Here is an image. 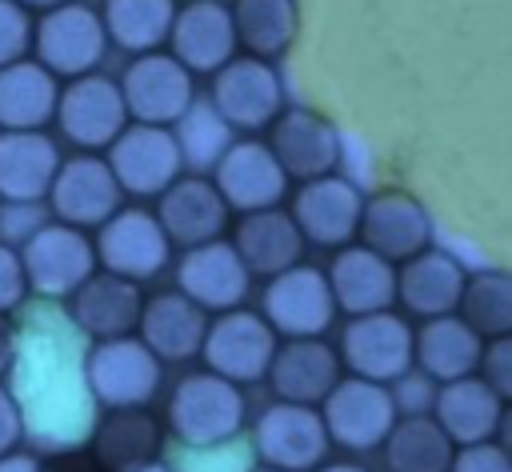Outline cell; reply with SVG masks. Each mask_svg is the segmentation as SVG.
<instances>
[{
	"label": "cell",
	"mask_w": 512,
	"mask_h": 472,
	"mask_svg": "<svg viewBox=\"0 0 512 472\" xmlns=\"http://www.w3.org/2000/svg\"><path fill=\"white\" fill-rule=\"evenodd\" d=\"M248 424V396L240 384L200 368L172 384L164 404V432L188 452L228 448Z\"/></svg>",
	"instance_id": "cell-1"
},
{
	"label": "cell",
	"mask_w": 512,
	"mask_h": 472,
	"mask_svg": "<svg viewBox=\"0 0 512 472\" xmlns=\"http://www.w3.org/2000/svg\"><path fill=\"white\" fill-rule=\"evenodd\" d=\"M40 68H48L60 84L100 72L108 56V36L100 24V12L84 0H68L60 8H48L32 20V52Z\"/></svg>",
	"instance_id": "cell-2"
},
{
	"label": "cell",
	"mask_w": 512,
	"mask_h": 472,
	"mask_svg": "<svg viewBox=\"0 0 512 472\" xmlns=\"http://www.w3.org/2000/svg\"><path fill=\"white\" fill-rule=\"evenodd\" d=\"M16 252H20L28 292L44 296V300H68L96 272L92 232H80V228L60 224V220L36 224L16 244Z\"/></svg>",
	"instance_id": "cell-3"
},
{
	"label": "cell",
	"mask_w": 512,
	"mask_h": 472,
	"mask_svg": "<svg viewBox=\"0 0 512 472\" xmlns=\"http://www.w3.org/2000/svg\"><path fill=\"white\" fill-rule=\"evenodd\" d=\"M212 112L240 136H260L284 108V80L272 60L232 56L208 76Z\"/></svg>",
	"instance_id": "cell-4"
},
{
	"label": "cell",
	"mask_w": 512,
	"mask_h": 472,
	"mask_svg": "<svg viewBox=\"0 0 512 472\" xmlns=\"http://www.w3.org/2000/svg\"><path fill=\"white\" fill-rule=\"evenodd\" d=\"M412 320L404 312H368V316H348L340 328V340L332 344L340 356L344 376H360L372 384H396L412 372Z\"/></svg>",
	"instance_id": "cell-5"
},
{
	"label": "cell",
	"mask_w": 512,
	"mask_h": 472,
	"mask_svg": "<svg viewBox=\"0 0 512 472\" xmlns=\"http://www.w3.org/2000/svg\"><path fill=\"white\" fill-rule=\"evenodd\" d=\"M84 384L92 400L108 408H148L160 396L164 364L132 336L116 340H92L84 352Z\"/></svg>",
	"instance_id": "cell-6"
},
{
	"label": "cell",
	"mask_w": 512,
	"mask_h": 472,
	"mask_svg": "<svg viewBox=\"0 0 512 472\" xmlns=\"http://www.w3.org/2000/svg\"><path fill=\"white\" fill-rule=\"evenodd\" d=\"M328 444H336L348 456H364L376 452L388 436V428L400 416L396 392L388 384H372L360 376H340L336 388L316 404Z\"/></svg>",
	"instance_id": "cell-7"
},
{
	"label": "cell",
	"mask_w": 512,
	"mask_h": 472,
	"mask_svg": "<svg viewBox=\"0 0 512 472\" xmlns=\"http://www.w3.org/2000/svg\"><path fill=\"white\" fill-rule=\"evenodd\" d=\"M260 316L276 332V340H312L336 324V304L328 292V276L316 264H292L268 276L260 292Z\"/></svg>",
	"instance_id": "cell-8"
},
{
	"label": "cell",
	"mask_w": 512,
	"mask_h": 472,
	"mask_svg": "<svg viewBox=\"0 0 512 472\" xmlns=\"http://www.w3.org/2000/svg\"><path fill=\"white\" fill-rule=\"evenodd\" d=\"M96 248V268L124 276L132 284L156 280L168 264H172V244L164 236V228L156 224L152 208L140 204H120L92 236Z\"/></svg>",
	"instance_id": "cell-9"
},
{
	"label": "cell",
	"mask_w": 512,
	"mask_h": 472,
	"mask_svg": "<svg viewBox=\"0 0 512 472\" xmlns=\"http://www.w3.org/2000/svg\"><path fill=\"white\" fill-rule=\"evenodd\" d=\"M116 88L128 120L156 124V128H172L196 100V76L180 60H172L164 48L132 56L116 76Z\"/></svg>",
	"instance_id": "cell-10"
},
{
	"label": "cell",
	"mask_w": 512,
	"mask_h": 472,
	"mask_svg": "<svg viewBox=\"0 0 512 472\" xmlns=\"http://www.w3.org/2000/svg\"><path fill=\"white\" fill-rule=\"evenodd\" d=\"M52 124L64 136V144H72L76 152H104L128 124L116 80L104 72L64 80L60 96H56Z\"/></svg>",
	"instance_id": "cell-11"
},
{
	"label": "cell",
	"mask_w": 512,
	"mask_h": 472,
	"mask_svg": "<svg viewBox=\"0 0 512 472\" xmlns=\"http://www.w3.org/2000/svg\"><path fill=\"white\" fill-rule=\"evenodd\" d=\"M276 344H280L276 332L264 324V316L256 308H232V312L208 316L200 360L208 372L244 388V384L264 380Z\"/></svg>",
	"instance_id": "cell-12"
},
{
	"label": "cell",
	"mask_w": 512,
	"mask_h": 472,
	"mask_svg": "<svg viewBox=\"0 0 512 472\" xmlns=\"http://www.w3.org/2000/svg\"><path fill=\"white\" fill-rule=\"evenodd\" d=\"M328 432L316 408L272 400L252 424V452L264 468L316 472L328 460Z\"/></svg>",
	"instance_id": "cell-13"
},
{
	"label": "cell",
	"mask_w": 512,
	"mask_h": 472,
	"mask_svg": "<svg viewBox=\"0 0 512 472\" xmlns=\"http://www.w3.org/2000/svg\"><path fill=\"white\" fill-rule=\"evenodd\" d=\"M104 164L124 196L156 200L176 176H184L180 148L172 140V128L156 124H124V132L104 148Z\"/></svg>",
	"instance_id": "cell-14"
},
{
	"label": "cell",
	"mask_w": 512,
	"mask_h": 472,
	"mask_svg": "<svg viewBox=\"0 0 512 472\" xmlns=\"http://www.w3.org/2000/svg\"><path fill=\"white\" fill-rule=\"evenodd\" d=\"M264 144L280 160L284 176L296 184L316 180V176H332L340 168V156H344L340 128L324 112L304 108V104H284L280 116L268 124Z\"/></svg>",
	"instance_id": "cell-15"
},
{
	"label": "cell",
	"mask_w": 512,
	"mask_h": 472,
	"mask_svg": "<svg viewBox=\"0 0 512 472\" xmlns=\"http://www.w3.org/2000/svg\"><path fill=\"white\" fill-rule=\"evenodd\" d=\"M208 180L216 184L220 200L236 216L260 212V208H280L284 196H288V176H284L280 160L272 156V148L260 136L232 140L224 148V156L212 164Z\"/></svg>",
	"instance_id": "cell-16"
},
{
	"label": "cell",
	"mask_w": 512,
	"mask_h": 472,
	"mask_svg": "<svg viewBox=\"0 0 512 472\" xmlns=\"http://www.w3.org/2000/svg\"><path fill=\"white\" fill-rule=\"evenodd\" d=\"M44 200L60 224H72L80 232H96L124 204V192L112 180L100 152H72L60 160Z\"/></svg>",
	"instance_id": "cell-17"
},
{
	"label": "cell",
	"mask_w": 512,
	"mask_h": 472,
	"mask_svg": "<svg viewBox=\"0 0 512 472\" xmlns=\"http://www.w3.org/2000/svg\"><path fill=\"white\" fill-rule=\"evenodd\" d=\"M176 292L188 296L200 312H232L244 308L248 292H252V272L244 268V260L236 256V248L228 244V236L184 248L176 268Z\"/></svg>",
	"instance_id": "cell-18"
},
{
	"label": "cell",
	"mask_w": 512,
	"mask_h": 472,
	"mask_svg": "<svg viewBox=\"0 0 512 472\" xmlns=\"http://www.w3.org/2000/svg\"><path fill=\"white\" fill-rule=\"evenodd\" d=\"M360 208H364V192L344 180V176H316L304 180L292 192L288 216L300 228L304 244L312 248H344L356 244V228H360Z\"/></svg>",
	"instance_id": "cell-19"
},
{
	"label": "cell",
	"mask_w": 512,
	"mask_h": 472,
	"mask_svg": "<svg viewBox=\"0 0 512 472\" xmlns=\"http://www.w3.org/2000/svg\"><path fill=\"white\" fill-rule=\"evenodd\" d=\"M356 240L372 248L376 256H384L388 264H404L416 252L432 248V216L412 192L384 188V192L364 196Z\"/></svg>",
	"instance_id": "cell-20"
},
{
	"label": "cell",
	"mask_w": 512,
	"mask_h": 472,
	"mask_svg": "<svg viewBox=\"0 0 512 472\" xmlns=\"http://www.w3.org/2000/svg\"><path fill=\"white\" fill-rule=\"evenodd\" d=\"M156 224L164 228L168 244L172 248H196V244H208V240H220L232 212L228 204L220 200L216 184L208 176H196V172H184L176 176L160 196H156V208H152Z\"/></svg>",
	"instance_id": "cell-21"
},
{
	"label": "cell",
	"mask_w": 512,
	"mask_h": 472,
	"mask_svg": "<svg viewBox=\"0 0 512 472\" xmlns=\"http://www.w3.org/2000/svg\"><path fill=\"white\" fill-rule=\"evenodd\" d=\"M164 52L180 60L192 76H212L236 56V28L224 0H184L176 4Z\"/></svg>",
	"instance_id": "cell-22"
},
{
	"label": "cell",
	"mask_w": 512,
	"mask_h": 472,
	"mask_svg": "<svg viewBox=\"0 0 512 472\" xmlns=\"http://www.w3.org/2000/svg\"><path fill=\"white\" fill-rule=\"evenodd\" d=\"M324 276H328L336 312L368 316V312H384L396 304V264H388L384 256H376L364 244L336 248Z\"/></svg>",
	"instance_id": "cell-23"
},
{
	"label": "cell",
	"mask_w": 512,
	"mask_h": 472,
	"mask_svg": "<svg viewBox=\"0 0 512 472\" xmlns=\"http://www.w3.org/2000/svg\"><path fill=\"white\" fill-rule=\"evenodd\" d=\"M340 376H344L340 356H336L332 344H324V336H312V340H280L276 352H272V364L264 372V380L272 384L276 400H284V404H308V408H316L336 388Z\"/></svg>",
	"instance_id": "cell-24"
},
{
	"label": "cell",
	"mask_w": 512,
	"mask_h": 472,
	"mask_svg": "<svg viewBox=\"0 0 512 472\" xmlns=\"http://www.w3.org/2000/svg\"><path fill=\"white\" fill-rule=\"evenodd\" d=\"M204 328H208V312H200L188 296L168 288V292L144 296L140 320H136V340L160 364H184V360L200 356Z\"/></svg>",
	"instance_id": "cell-25"
},
{
	"label": "cell",
	"mask_w": 512,
	"mask_h": 472,
	"mask_svg": "<svg viewBox=\"0 0 512 472\" xmlns=\"http://www.w3.org/2000/svg\"><path fill=\"white\" fill-rule=\"evenodd\" d=\"M140 304H144L140 284L96 268V272L68 296V316H72V324H76L88 340H116V336H132V332H136Z\"/></svg>",
	"instance_id": "cell-26"
},
{
	"label": "cell",
	"mask_w": 512,
	"mask_h": 472,
	"mask_svg": "<svg viewBox=\"0 0 512 472\" xmlns=\"http://www.w3.org/2000/svg\"><path fill=\"white\" fill-rule=\"evenodd\" d=\"M464 264L444 248H424L412 260L396 264V304L412 320H432L456 312L464 288Z\"/></svg>",
	"instance_id": "cell-27"
},
{
	"label": "cell",
	"mask_w": 512,
	"mask_h": 472,
	"mask_svg": "<svg viewBox=\"0 0 512 472\" xmlns=\"http://www.w3.org/2000/svg\"><path fill=\"white\" fill-rule=\"evenodd\" d=\"M432 420L440 424V432L460 448V444H480V440H496V428L508 412V400H500L476 372L436 384L432 404H428Z\"/></svg>",
	"instance_id": "cell-28"
},
{
	"label": "cell",
	"mask_w": 512,
	"mask_h": 472,
	"mask_svg": "<svg viewBox=\"0 0 512 472\" xmlns=\"http://www.w3.org/2000/svg\"><path fill=\"white\" fill-rule=\"evenodd\" d=\"M228 244L236 248V256L244 260V268L252 272V280H268L292 264L304 260L308 244L300 236V228L292 224L288 208H260V212H244L228 236Z\"/></svg>",
	"instance_id": "cell-29"
},
{
	"label": "cell",
	"mask_w": 512,
	"mask_h": 472,
	"mask_svg": "<svg viewBox=\"0 0 512 472\" xmlns=\"http://www.w3.org/2000/svg\"><path fill=\"white\" fill-rule=\"evenodd\" d=\"M64 152L48 132H0V204H40Z\"/></svg>",
	"instance_id": "cell-30"
},
{
	"label": "cell",
	"mask_w": 512,
	"mask_h": 472,
	"mask_svg": "<svg viewBox=\"0 0 512 472\" xmlns=\"http://www.w3.org/2000/svg\"><path fill=\"white\" fill-rule=\"evenodd\" d=\"M480 352H484V340L456 312L420 320V328H412V368H420V376L432 384L472 376L480 364Z\"/></svg>",
	"instance_id": "cell-31"
},
{
	"label": "cell",
	"mask_w": 512,
	"mask_h": 472,
	"mask_svg": "<svg viewBox=\"0 0 512 472\" xmlns=\"http://www.w3.org/2000/svg\"><path fill=\"white\" fill-rule=\"evenodd\" d=\"M60 80L32 56L0 68V132H48Z\"/></svg>",
	"instance_id": "cell-32"
},
{
	"label": "cell",
	"mask_w": 512,
	"mask_h": 472,
	"mask_svg": "<svg viewBox=\"0 0 512 472\" xmlns=\"http://www.w3.org/2000/svg\"><path fill=\"white\" fill-rule=\"evenodd\" d=\"M160 444L164 424L152 408H108L92 428V452L112 472L160 456Z\"/></svg>",
	"instance_id": "cell-33"
},
{
	"label": "cell",
	"mask_w": 512,
	"mask_h": 472,
	"mask_svg": "<svg viewBox=\"0 0 512 472\" xmlns=\"http://www.w3.org/2000/svg\"><path fill=\"white\" fill-rule=\"evenodd\" d=\"M232 28H236V48L256 60L284 56L296 36H300V4L296 0H232Z\"/></svg>",
	"instance_id": "cell-34"
},
{
	"label": "cell",
	"mask_w": 512,
	"mask_h": 472,
	"mask_svg": "<svg viewBox=\"0 0 512 472\" xmlns=\"http://www.w3.org/2000/svg\"><path fill=\"white\" fill-rule=\"evenodd\" d=\"M176 16V0H104L100 24L108 44L128 56L160 52L168 44V28Z\"/></svg>",
	"instance_id": "cell-35"
},
{
	"label": "cell",
	"mask_w": 512,
	"mask_h": 472,
	"mask_svg": "<svg viewBox=\"0 0 512 472\" xmlns=\"http://www.w3.org/2000/svg\"><path fill=\"white\" fill-rule=\"evenodd\" d=\"M380 448L388 472H448V460L456 452V444L440 432V424L428 412L396 416Z\"/></svg>",
	"instance_id": "cell-36"
},
{
	"label": "cell",
	"mask_w": 512,
	"mask_h": 472,
	"mask_svg": "<svg viewBox=\"0 0 512 472\" xmlns=\"http://www.w3.org/2000/svg\"><path fill=\"white\" fill-rule=\"evenodd\" d=\"M456 316L480 340L512 336V276L504 268L468 272L464 288H460V300H456Z\"/></svg>",
	"instance_id": "cell-37"
},
{
	"label": "cell",
	"mask_w": 512,
	"mask_h": 472,
	"mask_svg": "<svg viewBox=\"0 0 512 472\" xmlns=\"http://www.w3.org/2000/svg\"><path fill=\"white\" fill-rule=\"evenodd\" d=\"M172 140L180 148V164L184 172H196V176H208L212 164L224 156V148L232 144V128L212 112L208 100H192V108L172 124Z\"/></svg>",
	"instance_id": "cell-38"
},
{
	"label": "cell",
	"mask_w": 512,
	"mask_h": 472,
	"mask_svg": "<svg viewBox=\"0 0 512 472\" xmlns=\"http://www.w3.org/2000/svg\"><path fill=\"white\" fill-rule=\"evenodd\" d=\"M32 12L16 0H0V68L24 60L32 52Z\"/></svg>",
	"instance_id": "cell-39"
},
{
	"label": "cell",
	"mask_w": 512,
	"mask_h": 472,
	"mask_svg": "<svg viewBox=\"0 0 512 472\" xmlns=\"http://www.w3.org/2000/svg\"><path fill=\"white\" fill-rule=\"evenodd\" d=\"M476 376H480V380H484L500 400H508V396H512V336L484 340V352H480Z\"/></svg>",
	"instance_id": "cell-40"
},
{
	"label": "cell",
	"mask_w": 512,
	"mask_h": 472,
	"mask_svg": "<svg viewBox=\"0 0 512 472\" xmlns=\"http://www.w3.org/2000/svg\"><path fill=\"white\" fill-rule=\"evenodd\" d=\"M448 472H512V456L504 444L496 440H480V444H460L448 460Z\"/></svg>",
	"instance_id": "cell-41"
},
{
	"label": "cell",
	"mask_w": 512,
	"mask_h": 472,
	"mask_svg": "<svg viewBox=\"0 0 512 472\" xmlns=\"http://www.w3.org/2000/svg\"><path fill=\"white\" fill-rule=\"evenodd\" d=\"M24 296H28V284H24L20 252H16V244L0 240V316H8L12 308H20Z\"/></svg>",
	"instance_id": "cell-42"
},
{
	"label": "cell",
	"mask_w": 512,
	"mask_h": 472,
	"mask_svg": "<svg viewBox=\"0 0 512 472\" xmlns=\"http://www.w3.org/2000/svg\"><path fill=\"white\" fill-rule=\"evenodd\" d=\"M20 440H24V408L12 396V388L0 380V456L16 452Z\"/></svg>",
	"instance_id": "cell-43"
},
{
	"label": "cell",
	"mask_w": 512,
	"mask_h": 472,
	"mask_svg": "<svg viewBox=\"0 0 512 472\" xmlns=\"http://www.w3.org/2000/svg\"><path fill=\"white\" fill-rule=\"evenodd\" d=\"M16 360H20V332L8 316H0V380L16 368Z\"/></svg>",
	"instance_id": "cell-44"
},
{
	"label": "cell",
	"mask_w": 512,
	"mask_h": 472,
	"mask_svg": "<svg viewBox=\"0 0 512 472\" xmlns=\"http://www.w3.org/2000/svg\"><path fill=\"white\" fill-rule=\"evenodd\" d=\"M0 472H40V460L32 456V452H8V456H0Z\"/></svg>",
	"instance_id": "cell-45"
},
{
	"label": "cell",
	"mask_w": 512,
	"mask_h": 472,
	"mask_svg": "<svg viewBox=\"0 0 512 472\" xmlns=\"http://www.w3.org/2000/svg\"><path fill=\"white\" fill-rule=\"evenodd\" d=\"M316 472H372V468H364V464H356V460H324Z\"/></svg>",
	"instance_id": "cell-46"
},
{
	"label": "cell",
	"mask_w": 512,
	"mask_h": 472,
	"mask_svg": "<svg viewBox=\"0 0 512 472\" xmlns=\"http://www.w3.org/2000/svg\"><path fill=\"white\" fill-rule=\"evenodd\" d=\"M120 472H176V468L164 464L160 456H152V460H140V464H132V468H120Z\"/></svg>",
	"instance_id": "cell-47"
},
{
	"label": "cell",
	"mask_w": 512,
	"mask_h": 472,
	"mask_svg": "<svg viewBox=\"0 0 512 472\" xmlns=\"http://www.w3.org/2000/svg\"><path fill=\"white\" fill-rule=\"evenodd\" d=\"M16 4H24L32 16H40V12H48V8H60V4H68V0H16Z\"/></svg>",
	"instance_id": "cell-48"
},
{
	"label": "cell",
	"mask_w": 512,
	"mask_h": 472,
	"mask_svg": "<svg viewBox=\"0 0 512 472\" xmlns=\"http://www.w3.org/2000/svg\"><path fill=\"white\" fill-rule=\"evenodd\" d=\"M248 472H280V468H264V464H260V468H248Z\"/></svg>",
	"instance_id": "cell-49"
},
{
	"label": "cell",
	"mask_w": 512,
	"mask_h": 472,
	"mask_svg": "<svg viewBox=\"0 0 512 472\" xmlns=\"http://www.w3.org/2000/svg\"><path fill=\"white\" fill-rule=\"evenodd\" d=\"M0 208H4V204H0Z\"/></svg>",
	"instance_id": "cell-50"
}]
</instances>
